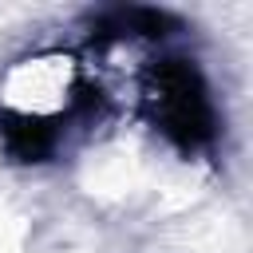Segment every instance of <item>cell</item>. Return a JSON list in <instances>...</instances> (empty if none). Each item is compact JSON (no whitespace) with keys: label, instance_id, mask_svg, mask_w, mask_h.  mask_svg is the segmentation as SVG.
<instances>
[{"label":"cell","instance_id":"6da1fadb","mask_svg":"<svg viewBox=\"0 0 253 253\" xmlns=\"http://www.w3.org/2000/svg\"><path fill=\"white\" fill-rule=\"evenodd\" d=\"M91 79L87 63L71 51H36L20 63L8 67L4 87H0V115H16L28 123H47L55 126L67 119L83 99H91Z\"/></svg>","mask_w":253,"mask_h":253},{"label":"cell","instance_id":"7a4b0ae2","mask_svg":"<svg viewBox=\"0 0 253 253\" xmlns=\"http://www.w3.org/2000/svg\"><path fill=\"white\" fill-rule=\"evenodd\" d=\"M142 103L154 126L182 150H202L213 142V103L206 79L190 59H162L142 75Z\"/></svg>","mask_w":253,"mask_h":253}]
</instances>
